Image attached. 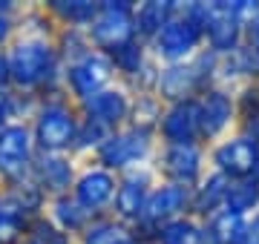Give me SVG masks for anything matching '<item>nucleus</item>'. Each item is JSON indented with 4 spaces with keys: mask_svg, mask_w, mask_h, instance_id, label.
<instances>
[{
    "mask_svg": "<svg viewBox=\"0 0 259 244\" xmlns=\"http://www.w3.org/2000/svg\"><path fill=\"white\" fill-rule=\"evenodd\" d=\"M216 161L225 172L233 175H250L259 167V147L250 138H239V141L225 144L222 150L216 152Z\"/></svg>",
    "mask_w": 259,
    "mask_h": 244,
    "instance_id": "obj_1",
    "label": "nucleus"
},
{
    "mask_svg": "<svg viewBox=\"0 0 259 244\" xmlns=\"http://www.w3.org/2000/svg\"><path fill=\"white\" fill-rule=\"evenodd\" d=\"M196 40H199V23L196 20H170V23H164L161 35H158V46H161L164 55L179 57L190 52L196 46Z\"/></svg>",
    "mask_w": 259,
    "mask_h": 244,
    "instance_id": "obj_2",
    "label": "nucleus"
},
{
    "mask_svg": "<svg viewBox=\"0 0 259 244\" xmlns=\"http://www.w3.org/2000/svg\"><path fill=\"white\" fill-rule=\"evenodd\" d=\"M49 60V52L40 43H20L15 57H12V72L23 81V84H32L35 78L44 75Z\"/></svg>",
    "mask_w": 259,
    "mask_h": 244,
    "instance_id": "obj_3",
    "label": "nucleus"
},
{
    "mask_svg": "<svg viewBox=\"0 0 259 244\" xmlns=\"http://www.w3.org/2000/svg\"><path fill=\"white\" fill-rule=\"evenodd\" d=\"M196 130H199V109L193 103L176 106L164 121V135L176 144H187L196 135Z\"/></svg>",
    "mask_w": 259,
    "mask_h": 244,
    "instance_id": "obj_4",
    "label": "nucleus"
},
{
    "mask_svg": "<svg viewBox=\"0 0 259 244\" xmlns=\"http://www.w3.org/2000/svg\"><path fill=\"white\" fill-rule=\"evenodd\" d=\"M236 32H239V26H236L231 6L213 9V15L207 18V35H210L213 49H231L236 43Z\"/></svg>",
    "mask_w": 259,
    "mask_h": 244,
    "instance_id": "obj_5",
    "label": "nucleus"
},
{
    "mask_svg": "<svg viewBox=\"0 0 259 244\" xmlns=\"http://www.w3.org/2000/svg\"><path fill=\"white\" fill-rule=\"evenodd\" d=\"M26 150H29V141H26V132L20 127H9V130L0 132V167L6 172H12L15 167L23 164Z\"/></svg>",
    "mask_w": 259,
    "mask_h": 244,
    "instance_id": "obj_6",
    "label": "nucleus"
},
{
    "mask_svg": "<svg viewBox=\"0 0 259 244\" xmlns=\"http://www.w3.org/2000/svg\"><path fill=\"white\" fill-rule=\"evenodd\" d=\"M72 135V118L61 109H49L40 118V144L44 147H64Z\"/></svg>",
    "mask_w": 259,
    "mask_h": 244,
    "instance_id": "obj_7",
    "label": "nucleus"
},
{
    "mask_svg": "<svg viewBox=\"0 0 259 244\" xmlns=\"http://www.w3.org/2000/svg\"><path fill=\"white\" fill-rule=\"evenodd\" d=\"M164 164L170 175H176L179 181H190L196 175V169H199V152L190 144H176L164 155Z\"/></svg>",
    "mask_w": 259,
    "mask_h": 244,
    "instance_id": "obj_8",
    "label": "nucleus"
},
{
    "mask_svg": "<svg viewBox=\"0 0 259 244\" xmlns=\"http://www.w3.org/2000/svg\"><path fill=\"white\" fill-rule=\"evenodd\" d=\"M199 115H202L204 130L207 132H219L225 124H228V118H231V98L222 95V92H210Z\"/></svg>",
    "mask_w": 259,
    "mask_h": 244,
    "instance_id": "obj_9",
    "label": "nucleus"
},
{
    "mask_svg": "<svg viewBox=\"0 0 259 244\" xmlns=\"http://www.w3.org/2000/svg\"><path fill=\"white\" fill-rule=\"evenodd\" d=\"M78 196H81V201L87 207L104 204V201L112 196V178L110 175H104V172H93V175H87V178L81 181Z\"/></svg>",
    "mask_w": 259,
    "mask_h": 244,
    "instance_id": "obj_10",
    "label": "nucleus"
},
{
    "mask_svg": "<svg viewBox=\"0 0 259 244\" xmlns=\"http://www.w3.org/2000/svg\"><path fill=\"white\" fill-rule=\"evenodd\" d=\"M147 150V141H141L139 135H121V138H112L107 144V150L104 155L115 164H130V161H136L141 152Z\"/></svg>",
    "mask_w": 259,
    "mask_h": 244,
    "instance_id": "obj_11",
    "label": "nucleus"
},
{
    "mask_svg": "<svg viewBox=\"0 0 259 244\" xmlns=\"http://www.w3.org/2000/svg\"><path fill=\"white\" fill-rule=\"evenodd\" d=\"M104 78H107V66L98 60V57H90L83 66H78V69H72V86L78 89L81 95H87V92H93L95 86L101 84Z\"/></svg>",
    "mask_w": 259,
    "mask_h": 244,
    "instance_id": "obj_12",
    "label": "nucleus"
},
{
    "mask_svg": "<svg viewBox=\"0 0 259 244\" xmlns=\"http://www.w3.org/2000/svg\"><path fill=\"white\" fill-rule=\"evenodd\" d=\"M193 86H196V69H190V66H176V69L164 72V78H161V89L170 98H182Z\"/></svg>",
    "mask_w": 259,
    "mask_h": 244,
    "instance_id": "obj_13",
    "label": "nucleus"
},
{
    "mask_svg": "<svg viewBox=\"0 0 259 244\" xmlns=\"http://www.w3.org/2000/svg\"><path fill=\"white\" fill-rule=\"evenodd\" d=\"M90 109L95 112V121H112V118L118 121L124 115V109H127V103H124V98L118 92H101L93 98Z\"/></svg>",
    "mask_w": 259,
    "mask_h": 244,
    "instance_id": "obj_14",
    "label": "nucleus"
},
{
    "mask_svg": "<svg viewBox=\"0 0 259 244\" xmlns=\"http://www.w3.org/2000/svg\"><path fill=\"white\" fill-rule=\"evenodd\" d=\"M182 201H185V190H179V187H164V190H158L156 196L150 198V216L158 218V216H167V213H176L179 207H182Z\"/></svg>",
    "mask_w": 259,
    "mask_h": 244,
    "instance_id": "obj_15",
    "label": "nucleus"
},
{
    "mask_svg": "<svg viewBox=\"0 0 259 244\" xmlns=\"http://www.w3.org/2000/svg\"><path fill=\"white\" fill-rule=\"evenodd\" d=\"M213 235L219 238V244H242L245 241V227H242L236 213H225L213 227Z\"/></svg>",
    "mask_w": 259,
    "mask_h": 244,
    "instance_id": "obj_16",
    "label": "nucleus"
},
{
    "mask_svg": "<svg viewBox=\"0 0 259 244\" xmlns=\"http://www.w3.org/2000/svg\"><path fill=\"white\" fill-rule=\"evenodd\" d=\"M225 201H228V207H231L233 213L239 216V213H245V210H250V207H256L259 187H256V184H239V187L228 190Z\"/></svg>",
    "mask_w": 259,
    "mask_h": 244,
    "instance_id": "obj_17",
    "label": "nucleus"
},
{
    "mask_svg": "<svg viewBox=\"0 0 259 244\" xmlns=\"http://www.w3.org/2000/svg\"><path fill=\"white\" fill-rule=\"evenodd\" d=\"M228 196V187H225V175H213L207 184H204L202 196H199V210H213L222 198Z\"/></svg>",
    "mask_w": 259,
    "mask_h": 244,
    "instance_id": "obj_18",
    "label": "nucleus"
},
{
    "mask_svg": "<svg viewBox=\"0 0 259 244\" xmlns=\"http://www.w3.org/2000/svg\"><path fill=\"white\" fill-rule=\"evenodd\" d=\"M167 6L164 3H150V6H144V9L139 12V26L144 29V32H156V29H161L167 23Z\"/></svg>",
    "mask_w": 259,
    "mask_h": 244,
    "instance_id": "obj_19",
    "label": "nucleus"
},
{
    "mask_svg": "<svg viewBox=\"0 0 259 244\" xmlns=\"http://www.w3.org/2000/svg\"><path fill=\"white\" fill-rule=\"evenodd\" d=\"M199 241V233L193 230V224L187 221H179V224H170L164 233V244H196Z\"/></svg>",
    "mask_w": 259,
    "mask_h": 244,
    "instance_id": "obj_20",
    "label": "nucleus"
},
{
    "mask_svg": "<svg viewBox=\"0 0 259 244\" xmlns=\"http://www.w3.org/2000/svg\"><path fill=\"white\" fill-rule=\"evenodd\" d=\"M118 207H121V213H136L141 207V187L127 184V187L118 193Z\"/></svg>",
    "mask_w": 259,
    "mask_h": 244,
    "instance_id": "obj_21",
    "label": "nucleus"
},
{
    "mask_svg": "<svg viewBox=\"0 0 259 244\" xmlns=\"http://www.w3.org/2000/svg\"><path fill=\"white\" fill-rule=\"evenodd\" d=\"M0 230H3V241H9L18 235V218L12 216V213H3L0 210Z\"/></svg>",
    "mask_w": 259,
    "mask_h": 244,
    "instance_id": "obj_22",
    "label": "nucleus"
},
{
    "mask_svg": "<svg viewBox=\"0 0 259 244\" xmlns=\"http://www.w3.org/2000/svg\"><path fill=\"white\" fill-rule=\"evenodd\" d=\"M242 244H259V216L253 218L250 227H245V241Z\"/></svg>",
    "mask_w": 259,
    "mask_h": 244,
    "instance_id": "obj_23",
    "label": "nucleus"
},
{
    "mask_svg": "<svg viewBox=\"0 0 259 244\" xmlns=\"http://www.w3.org/2000/svg\"><path fill=\"white\" fill-rule=\"evenodd\" d=\"M253 52L259 55V12H256V20H253Z\"/></svg>",
    "mask_w": 259,
    "mask_h": 244,
    "instance_id": "obj_24",
    "label": "nucleus"
},
{
    "mask_svg": "<svg viewBox=\"0 0 259 244\" xmlns=\"http://www.w3.org/2000/svg\"><path fill=\"white\" fill-rule=\"evenodd\" d=\"M6 32H9V26H6V20L0 18V40H3V35H6Z\"/></svg>",
    "mask_w": 259,
    "mask_h": 244,
    "instance_id": "obj_25",
    "label": "nucleus"
}]
</instances>
